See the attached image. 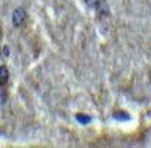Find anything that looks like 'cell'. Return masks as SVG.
<instances>
[{
    "mask_svg": "<svg viewBox=\"0 0 151 148\" xmlns=\"http://www.w3.org/2000/svg\"><path fill=\"white\" fill-rule=\"evenodd\" d=\"M25 18H26V12H25L24 8H17L14 14H12V24H14V26H17V28L21 26L24 24Z\"/></svg>",
    "mask_w": 151,
    "mask_h": 148,
    "instance_id": "6da1fadb",
    "label": "cell"
},
{
    "mask_svg": "<svg viewBox=\"0 0 151 148\" xmlns=\"http://www.w3.org/2000/svg\"><path fill=\"white\" fill-rule=\"evenodd\" d=\"M8 81V70L6 66H0V85H6Z\"/></svg>",
    "mask_w": 151,
    "mask_h": 148,
    "instance_id": "7a4b0ae2",
    "label": "cell"
},
{
    "mask_svg": "<svg viewBox=\"0 0 151 148\" xmlns=\"http://www.w3.org/2000/svg\"><path fill=\"white\" fill-rule=\"evenodd\" d=\"M8 54H10V52H8V47H4V55L7 56Z\"/></svg>",
    "mask_w": 151,
    "mask_h": 148,
    "instance_id": "5b68a950",
    "label": "cell"
},
{
    "mask_svg": "<svg viewBox=\"0 0 151 148\" xmlns=\"http://www.w3.org/2000/svg\"><path fill=\"white\" fill-rule=\"evenodd\" d=\"M114 118L115 119H121V121H129V115H128V114H124V112H121V114H114Z\"/></svg>",
    "mask_w": 151,
    "mask_h": 148,
    "instance_id": "277c9868",
    "label": "cell"
},
{
    "mask_svg": "<svg viewBox=\"0 0 151 148\" xmlns=\"http://www.w3.org/2000/svg\"><path fill=\"white\" fill-rule=\"evenodd\" d=\"M76 119L78 121L81 125H87L91 122V117L85 115V114H77V115H76Z\"/></svg>",
    "mask_w": 151,
    "mask_h": 148,
    "instance_id": "3957f363",
    "label": "cell"
}]
</instances>
